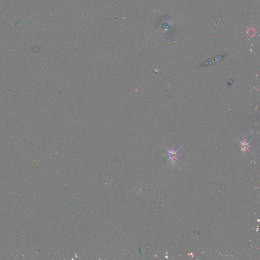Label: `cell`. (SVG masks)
I'll list each match as a JSON object with an SVG mask.
<instances>
[{
  "mask_svg": "<svg viewBox=\"0 0 260 260\" xmlns=\"http://www.w3.org/2000/svg\"><path fill=\"white\" fill-rule=\"evenodd\" d=\"M179 149H178L177 151H175L174 149H172V150H168V149H167L168 151V157H169V159H168L167 161H168L169 160H171V161L172 162V163L173 162H175V160H176L178 161V162H180V161H179L178 159L177 158V156H180L181 155H179V154H177V151H178Z\"/></svg>",
  "mask_w": 260,
  "mask_h": 260,
  "instance_id": "obj_1",
  "label": "cell"
},
{
  "mask_svg": "<svg viewBox=\"0 0 260 260\" xmlns=\"http://www.w3.org/2000/svg\"><path fill=\"white\" fill-rule=\"evenodd\" d=\"M251 141H250L249 142H246L245 139L242 142L239 141L240 143V144H241V150H240V151H243L244 153H246V151H249V148L251 147H253V146H251V145H249Z\"/></svg>",
  "mask_w": 260,
  "mask_h": 260,
  "instance_id": "obj_2",
  "label": "cell"
}]
</instances>
